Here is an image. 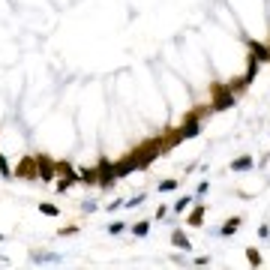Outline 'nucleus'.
I'll list each match as a JSON object with an SVG mask.
<instances>
[{"label": "nucleus", "instance_id": "14", "mask_svg": "<svg viewBox=\"0 0 270 270\" xmlns=\"http://www.w3.org/2000/svg\"><path fill=\"white\" fill-rule=\"evenodd\" d=\"M192 201H195V195H183V198H177V201H174V204H171V213H186V210H189V207H192Z\"/></svg>", "mask_w": 270, "mask_h": 270}, {"label": "nucleus", "instance_id": "19", "mask_svg": "<svg viewBox=\"0 0 270 270\" xmlns=\"http://www.w3.org/2000/svg\"><path fill=\"white\" fill-rule=\"evenodd\" d=\"M177 186H180V180H177V177H168V180H159L156 189H159V192H174Z\"/></svg>", "mask_w": 270, "mask_h": 270}, {"label": "nucleus", "instance_id": "5", "mask_svg": "<svg viewBox=\"0 0 270 270\" xmlns=\"http://www.w3.org/2000/svg\"><path fill=\"white\" fill-rule=\"evenodd\" d=\"M240 225H243V216H228L219 228H207V234L210 237H234L240 231Z\"/></svg>", "mask_w": 270, "mask_h": 270}, {"label": "nucleus", "instance_id": "4", "mask_svg": "<svg viewBox=\"0 0 270 270\" xmlns=\"http://www.w3.org/2000/svg\"><path fill=\"white\" fill-rule=\"evenodd\" d=\"M36 168H39V180L42 183H54L57 180V162L45 153H36Z\"/></svg>", "mask_w": 270, "mask_h": 270}, {"label": "nucleus", "instance_id": "6", "mask_svg": "<svg viewBox=\"0 0 270 270\" xmlns=\"http://www.w3.org/2000/svg\"><path fill=\"white\" fill-rule=\"evenodd\" d=\"M96 171H99V186H102V189H111V186L117 183V171H114V162L111 159L102 156V159L96 162Z\"/></svg>", "mask_w": 270, "mask_h": 270}, {"label": "nucleus", "instance_id": "25", "mask_svg": "<svg viewBox=\"0 0 270 270\" xmlns=\"http://www.w3.org/2000/svg\"><path fill=\"white\" fill-rule=\"evenodd\" d=\"M0 177H6V180L12 177V168H9V162H6V156H3V153H0Z\"/></svg>", "mask_w": 270, "mask_h": 270}, {"label": "nucleus", "instance_id": "23", "mask_svg": "<svg viewBox=\"0 0 270 270\" xmlns=\"http://www.w3.org/2000/svg\"><path fill=\"white\" fill-rule=\"evenodd\" d=\"M246 258H249V264H255V267L261 264V252H258L255 246H249V249H246Z\"/></svg>", "mask_w": 270, "mask_h": 270}, {"label": "nucleus", "instance_id": "16", "mask_svg": "<svg viewBox=\"0 0 270 270\" xmlns=\"http://www.w3.org/2000/svg\"><path fill=\"white\" fill-rule=\"evenodd\" d=\"M30 261H33V264H57L60 255H51V252H33Z\"/></svg>", "mask_w": 270, "mask_h": 270}, {"label": "nucleus", "instance_id": "15", "mask_svg": "<svg viewBox=\"0 0 270 270\" xmlns=\"http://www.w3.org/2000/svg\"><path fill=\"white\" fill-rule=\"evenodd\" d=\"M225 87H228V90H231V93L237 96V93H243V90H249V78H246V75H240V78H234V81H228Z\"/></svg>", "mask_w": 270, "mask_h": 270}, {"label": "nucleus", "instance_id": "26", "mask_svg": "<svg viewBox=\"0 0 270 270\" xmlns=\"http://www.w3.org/2000/svg\"><path fill=\"white\" fill-rule=\"evenodd\" d=\"M96 210H99L96 201H81V213H96Z\"/></svg>", "mask_w": 270, "mask_h": 270}, {"label": "nucleus", "instance_id": "27", "mask_svg": "<svg viewBox=\"0 0 270 270\" xmlns=\"http://www.w3.org/2000/svg\"><path fill=\"white\" fill-rule=\"evenodd\" d=\"M192 264H195V267H204V264H210V255H195Z\"/></svg>", "mask_w": 270, "mask_h": 270}, {"label": "nucleus", "instance_id": "20", "mask_svg": "<svg viewBox=\"0 0 270 270\" xmlns=\"http://www.w3.org/2000/svg\"><path fill=\"white\" fill-rule=\"evenodd\" d=\"M144 201H147V195H144V192H138V195H132L129 201H123V207H129V210H135V207H141Z\"/></svg>", "mask_w": 270, "mask_h": 270}, {"label": "nucleus", "instance_id": "22", "mask_svg": "<svg viewBox=\"0 0 270 270\" xmlns=\"http://www.w3.org/2000/svg\"><path fill=\"white\" fill-rule=\"evenodd\" d=\"M78 231H81V225H66V228H57V237H72Z\"/></svg>", "mask_w": 270, "mask_h": 270}, {"label": "nucleus", "instance_id": "2", "mask_svg": "<svg viewBox=\"0 0 270 270\" xmlns=\"http://www.w3.org/2000/svg\"><path fill=\"white\" fill-rule=\"evenodd\" d=\"M201 117H204V111H198V114H189V117L180 123V129H174V132H171V141H174V144H180V141L198 138V135H201Z\"/></svg>", "mask_w": 270, "mask_h": 270}, {"label": "nucleus", "instance_id": "1", "mask_svg": "<svg viewBox=\"0 0 270 270\" xmlns=\"http://www.w3.org/2000/svg\"><path fill=\"white\" fill-rule=\"evenodd\" d=\"M75 183H81V177H78V168H75L72 162L60 159V162H57V180H54V189L63 195V192H69Z\"/></svg>", "mask_w": 270, "mask_h": 270}, {"label": "nucleus", "instance_id": "7", "mask_svg": "<svg viewBox=\"0 0 270 270\" xmlns=\"http://www.w3.org/2000/svg\"><path fill=\"white\" fill-rule=\"evenodd\" d=\"M15 177L21 180H39V168H36V156H24L15 165Z\"/></svg>", "mask_w": 270, "mask_h": 270}, {"label": "nucleus", "instance_id": "10", "mask_svg": "<svg viewBox=\"0 0 270 270\" xmlns=\"http://www.w3.org/2000/svg\"><path fill=\"white\" fill-rule=\"evenodd\" d=\"M204 216H207V204L195 198V201H192V210H189V216H186V225H201Z\"/></svg>", "mask_w": 270, "mask_h": 270}, {"label": "nucleus", "instance_id": "29", "mask_svg": "<svg viewBox=\"0 0 270 270\" xmlns=\"http://www.w3.org/2000/svg\"><path fill=\"white\" fill-rule=\"evenodd\" d=\"M165 216H168V207H165V204H159V207H156V219H165Z\"/></svg>", "mask_w": 270, "mask_h": 270}, {"label": "nucleus", "instance_id": "24", "mask_svg": "<svg viewBox=\"0 0 270 270\" xmlns=\"http://www.w3.org/2000/svg\"><path fill=\"white\" fill-rule=\"evenodd\" d=\"M207 192H210V180H201V183L195 186V198H204Z\"/></svg>", "mask_w": 270, "mask_h": 270}, {"label": "nucleus", "instance_id": "9", "mask_svg": "<svg viewBox=\"0 0 270 270\" xmlns=\"http://www.w3.org/2000/svg\"><path fill=\"white\" fill-rule=\"evenodd\" d=\"M246 48H249V57H252V60H258V63H270V45L255 42V39H246Z\"/></svg>", "mask_w": 270, "mask_h": 270}, {"label": "nucleus", "instance_id": "11", "mask_svg": "<svg viewBox=\"0 0 270 270\" xmlns=\"http://www.w3.org/2000/svg\"><path fill=\"white\" fill-rule=\"evenodd\" d=\"M171 246H174V249H183V252H189V249H192V240H189V237H186L180 228H174V231H171Z\"/></svg>", "mask_w": 270, "mask_h": 270}, {"label": "nucleus", "instance_id": "8", "mask_svg": "<svg viewBox=\"0 0 270 270\" xmlns=\"http://www.w3.org/2000/svg\"><path fill=\"white\" fill-rule=\"evenodd\" d=\"M114 171H117V180H120V177H129L132 171H138V159H135V153L129 150L120 162H114Z\"/></svg>", "mask_w": 270, "mask_h": 270}, {"label": "nucleus", "instance_id": "3", "mask_svg": "<svg viewBox=\"0 0 270 270\" xmlns=\"http://www.w3.org/2000/svg\"><path fill=\"white\" fill-rule=\"evenodd\" d=\"M237 102V96L225 87V84H213V102L207 108V114H219V111H228V108Z\"/></svg>", "mask_w": 270, "mask_h": 270}, {"label": "nucleus", "instance_id": "18", "mask_svg": "<svg viewBox=\"0 0 270 270\" xmlns=\"http://www.w3.org/2000/svg\"><path fill=\"white\" fill-rule=\"evenodd\" d=\"M126 228H129V222H123V219H114V222H108V234H114V237H117V234H123Z\"/></svg>", "mask_w": 270, "mask_h": 270}, {"label": "nucleus", "instance_id": "17", "mask_svg": "<svg viewBox=\"0 0 270 270\" xmlns=\"http://www.w3.org/2000/svg\"><path fill=\"white\" fill-rule=\"evenodd\" d=\"M129 231H132L135 237H147V234H150V222H147V219H138L135 225H129Z\"/></svg>", "mask_w": 270, "mask_h": 270}, {"label": "nucleus", "instance_id": "13", "mask_svg": "<svg viewBox=\"0 0 270 270\" xmlns=\"http://www.w3.org/2000/svg\"><path fill=\"white\" fill-rule=\"evenodd\" d=\"M252 168H255L252 153H243V156H237V159L231 162V171H252Z\"/></svg>", "mask_w": 270, "mask_h": 270}, {"label": "nucleus", "instance_id": "21", "mask_svg": "<svg viewBox=\"0 0 270 270\" xmlns=\"http://www.w3.org/2000/svg\"><path fill=\"white\" fill-rule=\"evenodd\" d=\"M39 213H45V216H60V207H54V204H48V201H39Z\"/></svg>", "mask_w": 270, "mask_h": 270}, {"label": "nucleus", "instance_id": "28", "mask_svg": "<svg viewBox=\"0 0 270 270\" xmlns=\"http://www.w3.org/2000/svg\"><path fill=\"white\" fill-rule=\"evenodd\" d=\"M258 237H261V240H267V237H270V225H258Z\"/></svg>", "mask_w": 270, "mask_h": 270}, {"label": "nucleus", "instance_id": "12", "mask_svg": "<svg viewBox=\"0 0 270 270\" xmlns=\"http://www.w3.org/2000/svg\"><path fill=\"white\" fill-rule=\"evenodd\" d=\"M78 177H81L84 186H99V171H96V165H93V168H78Z\"/></svg>", "mask_w": 270, "mask_h": 270}]
</instances>
